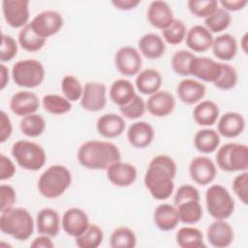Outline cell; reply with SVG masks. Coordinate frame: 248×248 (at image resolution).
I'll return each mask as SVG.
<instances>
[{"label": "cell", "instance_id": "obj_1", "mask_svg": "<svg viewBox=\"0 0 248 248\" xmlns=\"http://www.w3.org/2000/svg\"><path fill=\"white\" fill-rule=\"evenodd\" d=\"M174 160L165 154L155 156L144 174V185L151 197L157 201L168 200L174 190L173 178L176 175Z\"/></svg>", "mask_w": 248, "mask_h": 248}, {"label": "cell", "instance_id": "obj_2", "mask_svg": "<svg viewBox=\"0 0 248 248\" xmlns=\"http://www.w3.org/2000/svg\"><path fill=\"white\" fill-rule=\"evenodd\" d=\"M79 164L89 170H107L112 164L120 161L118 147L106 140H87L83 142L77 154Z\"/></svg>", "mask_w": 248, "mask_h": 248}, {"label": "cell", "instance_id": "obj_3", "mask_svg": "<svg viewBox=\"0 0 248 248\" xmlns=\"http://www.w3.org/2000/svg\"><path fill=\"white\" fill-rule=\"evenodd\" d=\"M0 230L18 241H25L33 234L34 221L27 209L13 206L1 211Z\"/></svg>", "mask_w": 248, "mask_h": 248}, {"label": "cell", "instance_id": "obj_4", "mask_svg": "<svg viewBox=\"0 0 248 248\" xmlns=\"http://www.w3.org/2000/svg\"><path fill=\"white\" fill-rule=\"evenodd\" d=\"M71 183L70 170L62 165H52L40 175L38 190L46 199H56L69 189Z\"/></svg>", "mask_w": 248, "mask_h": 248}, {"label": "cell", "instance_id": "obj_5", "mask_svg": "<svg viewBox=\"0 0 248 248\" xmlns=\"http://www.w3.org/2000/svg\"><path fill=\"white\" fill-rule=\"evenodd\" d=\"M11 152L20 168L31 171L41 170L46 161L45 149L40 144L26 140L16 141Z\"/></svg>", "mask_w": 248, "mask_h": 248}, {"label": "cell", "instance_id": "obj_6", "mask_svg": "<svg viewBox=\"0 0 248 248\" xmlns=\"http://www.w3.org/2000/svg\"><path fill=\"white\" fill-rule=\"evenodd\" d=\"M217 166L228 172L244 171L248 169V147L243 143L228 142L217 150Z\"/></svg>", "mask_w": 248, "mask_h": 248}, {"label": "cell", "instance_id": "obj_7", "mask_svg": "<svg viewBox=\"0 0 248 248\" xmlns=\"http://www.w3.org/2000/svg\"><path fill=\"white\" fill-rule=\"evenodd\" d=\"M205 204L209 215L215 220H226L234 211L235 203L227 188L214 184L205 192Z\"/></svg>", "mask_w": 248, "mask_h": 248}, {"label": "cell", "instance_id": "obj_8", "mask_svg": "<svg viewBox=\"0 0 248 248\" xmlns=\"http://www.w3.org/2000/svg\"><path fill=\"white\" fill-rule=\"evenodd\" d=\"M45 76L44 65L36 59L18 60L12 68L13 80L19 87L36 88L44 81Z\"/></svg>", "mask_w": 248, "mask_h": 248}, {"label": "cell", "instance_id": "obj_9", "mask_svg": "<svg viewBox=\"0 0 248 248\" xmlns=\"http://www.w3.org/2000/svg\"><path fill=\"white\" fill-rule=\"evenodd\" d=\"M33 31L41 38L47 39L57 34L64 24L62 15L53 10L43 11L29 22Z\"/></svg>", "mask_w": 248, "mask_h": 248}, {"label": "cell", "instance_id": "obj_10", "mask_svg": "<svg viewBox=\"0 0 248 248\" xmlns=\"http://www.w3.org/2000/svg\"><path fill=\"white\" fill-rule=\"evenodd\" d=\"M114 64L120 74L126 77H133L140 72L142 59L137 48L125 46L116 51Z\"/></svg>", "mask_w": 248, "mask_h": 248}, {"label": "cell", "instance_id": "obj_11", "mask_svg": "<svg viewBox=\"0 0 248 248\" xmlns=\"http://www.w3.org/2000/svg\"><path fill=\"white\" fill-rule=\"evenodd\" d=\"M79 101L81 108L86 111L97 112L102 110L107 105V86L100 82H86Z\"/></svg>", "mask_w": 248, "mask_h": 248}, {"label": "cell", "instance_id": "obj_12", "mask_svg": "<svg viewBox=\"0 0 248 248\" xmlns=\"http://www.w3.org/2000/svg\"><path fill=\"white\" fill-rule=\"evenodd\" d=\"M2 12L5 21L13 28H23L28 24L30 13L27 0H4Z\"/></svg>", "mask_w": 248, "mask_h": 248}, {"label": "cell", "instance_id": "obj_13", "mask_svg": "<svg viewBox=\"0 0 248 248\" xmlns=\"http://www.w3.org/2000/svg\"><path fill=\"white\" fill-rule=\"evenodd\" d=\"M190 76L206 82H214L221 74V63L205 56H195L189 67Z\"/></svg>", "mask_w": 248, "mask_h": 248}, {"label": "cell", "instance_id": "obj_14", "mask_svg": "<svg viewBox=\"0 0 248 248\" xmlns=\"http://www.w3.org/2000/svg\"><path fill=\"white\" fill-rule=\"evenodd\" d=\"M189 174L197 184L205 186L215 179L217 169L215 163L208 157L198 156L189 165Z\"/></svg>", "mask_w": 248, "mask_h": 248}, {"label": "cell", "instance_id": "obj_15", "mask_svg": "<svg viewBox=\"0 0 248 248\" xmlns=\"http://www.w3.org/2000/svg\"><path fill=\"white\" fill-rule=\"evenodd\" d=\"M89 223V218L85 211L78 207H71L67 209L61 220L63 231L70 236L78 237L86 231Z\"/></svg>", "mask_w": 248, "mask_h": 248}, {"label": "cell", "instance_id": "obj_16", "mask_svg": "<svg viewBox=\"0 0 248 248\" xmlns=\"http://www.w3.org/2000/svg\"><path fill=\"white\" fill-rule=\"evenodd\" d=\"M233 229L225 220H215L206 231V238L209 244L215 248L229 247L233 241Z\"/></svg>", "mask_w": 248, "mask_h": 248}, {"label": "cell", "instance_id": "obj_17", "mask_svg": "<svg viewBox=\"0 0 248 248\" xmlns=\"http://www.w3.org/2000/svg\"><path fill=\"white\" fill-rule=\"evenodd\" d=\"M147 111L155 117H165L170 115L175 108L173 95L167 90H159L150 95L145 102Z\"/></svg>", "mask_w": 248, "mask_h": 248}, {"label": "cell", "instance_id": "obj_18", "mask_svg": "<svg viewBox=\"0 0 248 248\" xmlns=\"http://www.w3.org/2000/svg\"><path fill=\"white\" fill-rule=\"evenodd\" d=\"M138 171L134 165L118 161L107 169V177L117 187H128L137 179Z\"/></svg>", "mask_w": 248, "mask_h": 248}, {"label": "cell", "instance_id": "obj_19", "mask_svg": "<svg viewBox=\"0 0 248 248\" xmlns=\"http://www.w3.org/2000/svg\"><path fill=\"white\" fill-rule=\"evenodd\" d=\"M40 108L39 97L31 91H18L10 100V108L18 116H26L35 113Z\"/></svg>", "mask_w": 248, "mask_h": 248}, {"label": "cell", "instance_id": "obj_20", "mask_svg": "<svg viewBox=\"0 0 248 248\" xmlns=\"http://www.w3.org/2000/svg\"><path fill=\"white\" fill-rule=\"evenodd\" d=\"M147 19L153 27L164 30L174 19L173 12L166 1L155 0L149 4Z\"/></svg>", "mask_w": 248, "mask_h": 248}, {"label": "cell", "instance_id": "obj_21", "mask_svg": "<svg viewBox=\"0 0 248 248\" xmlns=\"http://www.w3.org/2000/svg\"><path fill=\"white\" fill-rule=\"evenodd\" d=\"M245 129V119L242 114L229 111L220 116L217 123V132L220 136L233 139L242 134Z\"/></svg>", "mask_w": 248, "mask_h": 248}, {"label": "cell", "instance_id": "obj_22", "mask_svg": "<svg viewBox=\"0 0 248 248\" xmlns=\"http://www.w3.org/2000/svg\"><path fill=\"white\" fill-rule=\"evenodd\" d=\"M154 129L145 121H137L130 125L127 131V139L130 144L136 148H145L153 141Z\"/></svg>", "mask_w": 248, "mask_h": 248}, {"label": "cell", "instance_id": "obj_23", "mask_svg": "<svg viewBox=\"0 0 248 248\" xmlns=\"http://www.w3.org/2000/svg\"><path fill=\"white\" fill-rule=\"evenodd\" d=\"M205 85L193 78L182 79L176 87L179 100L186 105H194L201 102L205 95Z\"/></svg>", "mask_w": 248, "mask_h": 248}, {"label": "cell", "instance_id": "obj_24", "mask_svg": "<svg viewBox=\"0 0 248 248\" xmlns=\"http://www.w3.org/2000/svg\"><path fill=\"white\" fill-rule=\"evenodd\" d=\"M212 33L202 25H194L186 33V46L195 52H204L209 49L213 42Z\"/></svg>", "mask_w": 248, "mask_h": 248}, {"label": "cell", "instance_id": "obj_25", "mask_svg": "<svg viewBox=\"0 0 248 248\" xmlns=\"http://www.w3.org/2000/svg\"><path fill=\"white\" fill-rule=\"evenodd\" d=\"M126 122L123 116L116 113H106L100 116L96 123L98 133L106 139H114L123 134Z\"/></svg>", "mask_w": 248, "mask_h": 248}, {"label": "cell", "instance_id": "obj_26", "mask_svg": "<svg viewBox=\"0 0 248 248\" xmlns=\"http://www.w3.org/2000/svg\"><path fill=\"white\" fill-rule=\"evenodd\" d=\"M153 220L155 226L163 232L174 230L180 222L176 206L170 203L159 204L154 210Z\"/></svg>", "mask_w": 248, "mask_h": 248}, {"label": "cell", "instance_id": "obj_27", "mask_svg": "<svg viewBox=\"0 0 248 248\" xmlns=\"http://www.w3.org/2000/svg\"><path fill=\"white\" fill-rule=\"evenodd\" d=\"M60 216L56 210L46 207L37 213L36 227L40 234L55 237L60 231Z\"/></svg>", "mask_w": 248, "mask_h": 248}, {"label": "cell", "instance_id": "obj_28", "mask_svg": "<svg viewBox=\"0 0 248 248\" xmlns=\"http://www.w3.org/2000/svg\"><path fill=\"white\" fill-rule=\"evenodd\" d=\"M140 53L148 59H158L166 52L165 41L156 33H146L138 42Z\"/></svg>", "mask_w": 248, "mask_h": 248}, {"label": "cell", "instance_id": "obj_29", "mask_svg": "<svg viewBox=\"0 0 248 248\" xmlns=\"http://www.w3.org/2000/svg\"><path fill=\"white\" fill-rule=\"evenodd\" d=\"M211 48L214 56L218 59L231 61L237 53V41L232 35L225 33L213 39Z\"/></svg>", "mask_w": 248, "mask_h": 248}, {"label": "cell", "instance_id": "obj_30", "mask_svg": "<svg viewBox=\"0 0 248 248\" xmlns=\"http://www.w3.org/2000/svg\"><path fill=\"white\" fill-rule=\"evenodd\" d=\"M220 108L218 105L211 100L199 102L193 109V118L200 126H212L219 118Z\"/></svg>", "mask_w": 248, "mask_h": 248}, {"label": "cell", "instance_id": "obj_31", "mask_svg": "<svg viewBox=\"0 0 248 248\" xmlns=\"http://www.w3.org/2000/svg\"><path fill=\"white\" fill-rule=\"evenodd\" d=\"M163 82L161 74L152 68L140 71L136 78V86L140 93L143 95H152L160 90Z\"/></svg>", "mask_w": 248, "mask_h": 248}, {"label": "cell", "instance_id": "obj_32", "mask_svg": "<svg viewBox=\"0 0 248 248\" xmlns=\"http://www.w3.org/2000/svg\"><path fill=\"white\" fill-rule=\"evenodd\" d=\"M109 98L119 108L130 103L136 94L134 84L126 78H118L114 80L109 87Z\"/></svg>", "mask_w": 248, "mask_h": 248}, {"label": "cell", "instance_id": "obj_33", "mask_svg": "<svg viewBox=\"0 0 248 248\" xmlns=\"http://www.w3.org/2000/svg\"><path fill=\"white\" fill-rule=\"evenodd\" d=\"M220 135L214 129L199 130L194 137V145L198 151L203 154L214 152L220 145Z\"/></svg>", "mask_w": 248, "mask_h": 248}, {"label": "cell", "instance_id": "obj_34", "mask_svg": "<svg viewBox=\"0 0 248 248\" xmlns=\"http://www.w3.org/2000/svg\"><path fill=\"white\" fill-rule=\"evenodd\" d=\"M176 243L181 248H203L205 247L203 234L194 227H182L175 235Z\"/></svg>", "mask_w": 248, "mask_h": 248}, {"label": "cell", "instance_id": "obj_35", "mask_svg": "<svg viewBox=\"0 0 248 248\" xmlns=\"http://www.w3.org/2000/svg\"><path fill=\"white\" fill-rule=\"evenodd\" d=\"M180 222L186 225L196 224L202 218V207L199 201H188L176 206Z\"/></svg>", "mask_w": 248, "mask_h": 248}, {"label": "cell", "instance_id": "obj_36", "mask_svg": "<svg viewBox=\"0 0 248 248\" xmlns=\"http://www.w3.org/2000/svg\"><path fill=\"white\" fill-rule=\"evenodd\" d=\"M17 39L19 46L29 52H35L42 49L46 42V39L41 38L33 31L30 23L20 29Z\"/></svg>", "mask_w": 248, "mask_h": 248}, {"label": "cell", "instance_id": "obj_37", "mask_svg": "<svg viewBox=\"0 0 248 248\" xmlns=\"http://www.w3.org/2000/svg\"><path fill=\"white\" fill-rule=\"evenodd\" d=\"M19 128L22 134L26 137L37 138L44 133L46 129V120L42 115L32 113L21 118Z\"/></svg>", "mask_w": 248, "mask_h": 248}, {"label": "cell", "instance_id": "obj_38", "mask_svg": "<svg viewBox=\"0 0 248 248\" xmlns=\"http://www.w3.org/2000/svg\"><path fill=\"white\" fill-rule=\"evenodd\" d=\"M42 104L46 111L54 115L65 114L72 109L71 102L64 96H60L57 94L45 95L43 97Z\"/></svg>", "mask_w": 248, "mask_h": 248}, {"label": "cell", "instance_id": "obj_39", "mask_svg": "<svg viewBox=\"0 0 248 248\" xmlns=\"http://www.w3.org/2000/svg\"><path fill=\"white\" fill-rule=\"evenodd\" d=\"M104 239V232L97 224H90L86 231L76 237V245L79 248H97Z\"/></svg>", "mask_w": 248, "mask_h": 248}, {"label": "cell", "instance_id": "obj_40", "mask_svg": "<svg viewBox=\"0 0 248 248\" xmlns=\"http://www.w3.org/2000/svg\"><path fill=\"white\" fill-rule=\"evenodd\" d=\"M109 245L112 248H134L137 245V236L128 227H118L110 234Z\"/></svg>", "mask_w": 248, "mask_h": 248}, {"label": "cell", "instance_id": "obj_41", "mask_svg": "<svg viewBox=\"0 0 248 248\" xmlns=\"http://www.w3.org/2000/svg\"><path fill=\"white\" fill-rule=\"evenodd\" d=\"M232 22L231 14L223 8L217 10L209 16L204 18V27L211 33H219L226 30Z\"/></svg>", "mask_w": 248, "mask_h": 248}, {"label": "cell", "instance_id": "obj_42", "mask_svg": "<svg viewBox=\"0 0 248 248\" xmlns=\"http://www.w3.org/2000/svg\"><path fill=\"white\" fill-rule=\"evenodd\" d=\"M187 33L184 22L180 19L174 18L171 23L162 30L163 40L170 45H178L185 40Z\"/></svg>", "mask_w": 248, "mask_h": 248}, {"label": "cell", "instance_id": "obj_43", "mask_svg": "<svg viewBox=\"0 0 248 248\" xmlns=\"http://www.w3.org/2000/svg\"><path fill=\"white\" fill-rule=\"evenodd\" d=\"M196 55L190 51V50H186V49H180L177 50L173 53L172 57H171V68L173 70V72L179 76L182 77H188L190 76L189 73V67H190V63L193 60V58Z\"/></svg>", "mask_w": 248, "mask_h": 248}, {"label": "cell", "instance_id": "obj_44", "mask_svg": "<svg viewBox=\"0 0 248 248\" xmlns=\"http://www.w3.org/2000/svg\"><path fill=\"white\" fill-rule=\"evenodd\" d=\"M61 90L66 99L70 102H77L82 96L83 86L77 77L67 75L62 78Z\"/></svg>", "mask_w": 248, "mask_h": 248}, {"label": "cell", "instance_id": "obj_45", "mask_svg": "<svg viewBox=\"0 0 248 248\" xmlns=\"http://www.w3.org/2000/svg\"><path fill=\"white\" fill-rule=\"evenodd\" d=\"M238 80L236 70L230 64L221 63V74L213 82L216 88L221 90H231L235 87Z\"/></svg>", "mask_w": 248, "mask_h": 248}, {"label": "cell", "instance_id": "obj_46", "mask_svg": "<svg viewBox=\"0 0 248 248\" xmlns=\"http://www.w3.org/2000/svg\"><path fill=\"white\" fill-rule=\"evenodd\" d=\"M217 0H189L187 2L188 10L197 17H207L218 8Z\"/></svg>", "mask_w": 248, "mask_h": 248}, {"label": "cell", "instance_id": "obj_47", "mask_svg": "<svg viewBox=\"0 0 248 248\" xmlns=\"http://www.w3.org/2000/svg\"><path fill=\"white\" fill-rule=\"evenodd\" d=\"M119 110L122 116L127 119H138L144 114L146 110V105L140 96L136 95L130 103L120 107Z\"/></svg>", "mask_w": 248, "mask_h": 248}, {"label": "cell", "instance_id": "obj_48", "mask_svg": "<svg viewBox=\"0 0 248 248\" xmlns=\"http://www.w3.org/2000/svg\"><path fill=\"white\" fill-rule=\"evenodd\" d=\"M18 50L17 43L9 35L2 34L1 48H0V60L1 62H9L15 58Z\"/></svg>", "mask_w": 248, "mask_h": 248}, {"label": "cell", "instance_id": "obj_49", "mask_svg": "<svg viewBox=\"0 0 248 248\" xmlns=\"http://www.w3.org/2000/svg\"><path fill=\"white\" fill-rule=\"evenodd\" d=\"M232 190L235 196L244 204L248 203V172L241 171L232 181Z\"/></svg>", "mask_w": 248, "mask_h": 248}, {"label": "cell", "instance_id": "obj_50", "mask_svg": "<svg viewBox=\"0 0 248 248\" xmlns=\"http://www.w3.org/2000/svg\"><path fill=\"white\" fill-rule=\"evenodd\" d=\"M188 201L200 202V192L195 186L191 184H183L177 189L174 195V199H173L174 205L177 206L178 204Z\"/></svg>", "mask_w": 248, "mask_h": 248}, {"label": "cell", "instance_id": "obj_51", "mask_svg": "<svg viewBox=\"0 0 248 248\" xmlns=\"http://www.w3.org/2000/svg\"><path fill=\"white\" fill-rule=\"evenodd\" d=\"M16 201V193L14 187L7 184L0 186V211L13 207Z\"/></svg>", "mask_w": 248, "mask_h": 248}, {"label": "cell", "instance_id": "obj_52", "mask_svg": "<svg viewBox=\"0 0 248 248\" xmlns=\"http://www.w3.org/2000/svg\"><path fill=\"white\" fill-rule=\"evenodd\" d=\"M15 174L16 166L13 161L4 154H0V180L11 179Z\"/></svg>", "mask_w": 248, "mask_h": 248}, {"label": "cell", "instance_id": "obj_53", "mask_svg": "<svg viewBox=\"0 0 248 248\" xmlns=\"http://www.w3.org/2000/svg\"><path fill=\"white\" fill-rule=\"evenodd\" d=\"M13 133V125L10 117L4 110L0 114V142L6 141Z\"/></svg>", "mask_w": 248, "mask_h": 248}, {"label": "cell", "instance_id": "obj_54", "mask_svg": "<svg viewBox=\"0 0 248 248\" xmlns=\"http://www.w3.org/2000/svg\"><path fill=\"white\" fill-rule=\"evenodd\" d=\"M221 5V8L224 10L230 12H236L239 10H242L247 4V0H221L219 2Z\"/></svg>", "mask_w": 248, "mask_h": 248}, {"label": "cell", "instance_id": "obj_55", "mask_svg": "<svg viewBox=\"0 0 248 248\" xmlns=\"http://www.w3.org/2000/svg\"><path fill=\"white\" fill-rule=\"evenodd\" d=\"M111 4L118 10L130 11L140 4V0H112Z\"/></svg>", "mask_w": 248, "mask_h": 248}, {"label": "cell", "instance_id": "obj_56", "mask_svg": "<svg viewBox=\"0 0 248 248\" xmlns=\"http://www.w3.org/2000/svg\"><path fill=\"white\" fill-rule=\"evenodd\" d=\"M30 246L32 248H52L54 244L50 236L46 234H41L40 236H37L36 238H34Z\"/></svg>", "mask_w": 248, "mask_h": 248}, {"label": "cell", "instance_id": "obj_57", "mask_svg": "<svg viewBox=\"0 0 248 248\" xmlns=\"http://www.w3.org/2000/svg\"><path fill=\"white\" fill-rule=\"evenodd\" d=\"M0 89H4L9 82V71L8 68L2 63L0 66Z\"/></svg>", "mask_w": 248, "mask_h": 248}, {"label": "cell", "instance_id": "obj_58", "mask_svg": "<svg viewBox=\"0 0 248 248\" xmlns=\"http://www.w3.org/2000/svg\"><path fill=\"white\" fill-rule=\"evenodd\" d=\"M247 38H248V34L245 33L241 39V42H240V46L243 49V51L246 53L247 52Z\"/></svg>", "mask_w": 248, "mask_h": 248}]
</instances>
